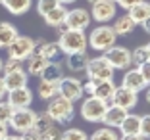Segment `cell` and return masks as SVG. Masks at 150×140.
<instances>
[{
  "instance_id": "1",
  "label": "cell",
  "mask_w": 150,
  "mask_h": 140,
  "mask_svg": "<svg viewBox=\"0 0 150 140\" xmlns=\"http://www.w3.org/2000/svg\"><path fill=\"white\" fill-rule=\"evenodd\" d=\"M58 48L60 52L64 54H79V52H87V35H85V31H73V29H67L66 33L60 35L58 39Z\"/></svg>"
},
{
  "instance_id": "2",
  "label": "cell",
  "mask_w": 150,
  "mask_h": 140,
  "mask_svg": "<svg viewBox=\"0 0 150 140\" xmlns=\"http://www.w3.org/2000/svg\"><path fill=\"white\" fill-rule=\"evenodd\" d=\"M115 33L110 25H100V27H94L91 31V35L87 37V42L88 46L96 52H106L110 50L112 46H115Z\"/></svg>"
},
{
  "instance_id": "3",
  "label": "cell",
  "mask_w": 150,
  "mask_h": 140,
  "mask_svg": "<svg viewBox=\"0 0 150 140\" xmlns=\"http://www.w3.org/2000/svg\"><path fill=\"white\" fill-rule=\"evenodd\" d=\"M46 113L50 115V119H52L56 125L58 123H60V125H66V123H69L71 119H73L75 110H73V104H71L69 100H66V98H62V96H56L48 102Z\"/></svg>"
},
{
  "instance_id": "4",
  "label": "cell",
  "mask_w": 150,
  "mask_h": 140,
  "mask_svg": "<svg viewBox=\"0 0 150 140\" xmlns=\"http://www.w3.org/2000/svg\"><path fill=\"white\" fill-rule=\"evenodd\" d=\"M8 58L10 60H18V61H23V60H29L35 52V40L31 37H25V35H18L16 40L10 44L8 48Z\"/></svg>"
},
{
  "instance_id": "5",
  "label": "cell",
  "mask_w": 150,
  "mask_h": 140,
  "mask_svg": "<svg viewBox=\"0 0 150 140\" xmlns=\"http://www.w3.org/2000/svg\"><path fill=\"white\" fill-rule=\"evenodd\" d=\"M88 79L93 81H112L114 79V69L106 61V58H88V63L85 67Z\"/></svg>"
},
{
  "instance_id": "6",
  "label": "cell",
  "mask_w": 150,
  "mask_h": 140,
  "mask_svg": "<svg viewBox=\"0 0 150 140\" xmlns=\"http://www.w3.org/2000/svg\"><path fill=\"white\" fill-rule=\"evenodd\" d=\"M35 117H37V111H33L31 108L13 110L12 117H10V121H8V127L12 129V131L23 134V132H27V131H31V129H33V125H35Z\"/></svg>"
},
{
  "instance_id": "7",
  "label": "cell",
  "mask_w": 150,
  "mask_h": 140,
  "mask_svg": "<svg viewBox=\"0 0 150 140\" xmlns=\"http://www.w3.org/2000/svg\"><path fill=\"white\" fill-rule=\"evenodd\" d=\"M108 106H110L108 102L98 100V98H94V96H88V98H85L83 104H81V117L88 123H98V121H102L104 111H106Z\"/></svg>"
},
{
  "instance_id": "8",
  "label": "cell",
  "mask_w": 150,
  "mask_h": 140,
  "mask_svg": "<svg viewBox=\"0 0 150 140\" xmlns=\"http://www.w3.org/2000/svg\"><path fill=\"white\" fill-rule=\"evenodd\" d=\"M58 96L69 100L71 104L83 98V83L77 77H62L58 83Z\"/></svg>"
},
{
  "instance_id": "9",
  "label": "cell",
  "mask_w": 150,
  "mask_h": 140,
  "mask_svg": "<svg viewBox=\"0 0 150 140\" xmlns=\"http://www.w3.org/2000/svg\"><path fill=\"white\" fill-rule=\"evenodd\" d=\"M104 58L106 61L112 65V69H129L131 67V52L123 46H112L110 50L104 52Z\"/></svg>"
},
{
  "instance_id": "10",
  "label": "cell",
  "mask_w": 150,
  "mask_h": 140,
  "mask_svg": "<svg viewBox=\"0 0 150 140\" xmlns=\"http://www.w3.org/2000/svg\"><path fill=\"white\" fill-rule=\"evenodd\" d=\"M115 2L112 0H96L91 8V19L98 23H108L115 18Z\"/></svg>"
},
{
  "instance_id": "11",
  "label": "cell",
  "mask_w": 150,
  "mask_h": 140,
  "mask_svg": "<svg viewBox=\"0 0 150 140\" xmlns=\"http://www.w3.org/2000/svg\"><path fill=\"white\" fill-rule=\"evenodd\" d=\"M88 23H91V13H88L85 8L67 10L66 23H64L67 29H73V31H85V29L88 27Z\"/></svg>"
},
{
  "instance_id": "12",
  "label": "cell",
  "mask_w": 150,
  "mask_h": 140,
  "mask_svg": "<svg viewBox=\"0 0 150 140\" xmlns=\"http://www.w3.org/2000/svg\"><path fill=\"white\" fill-rule=\"evenodd\" d=\"M6 96H8V100H6V102L12 106L13 110L31 108V104H33V92H31V88H27V87L16 88V90H10Z\"/></svg>"
},
{
  "instance_id": "13",
  "label": "cell",
  "mask_w": 150,
  "mask_h": 140,
  "mask_svg": "<svg viewBox=\"0 0 150 140\" xmlns=\"http://www.w3.org/2000/svg\"><path fill=\"white\" fill-rule=\"evenodd\" d=\"M139 102V94H135V92H131L129 88H123V87H115V92L114 96H112L110 104L114 106H119V108H123V110H133L135 106H137Z\"/></svg>"
},
{
  "instance_id": "14",
  "label": "cell",
  "mask_w": 150,
  "mask_h": 140,
  "mask_svg": "<svg viewBox=\"0 0 150 140\" xmlns=\"http://www.w3.org/2000/svg\"><path fill=\"white\" fill-rule=\"evenodd\" d=\"M121 87L123 88H129L131 92H135V94H139V92H142L148 84H146V81L142 79L141 71L137 69V67H131V69L125 71L123 75V81H121Z\"/></svg>"
},
{
  "instance_id": "15",
  "label": "cell",
  "mask_w": 150,
  "mask_h": 140,
  "mask_svg": "<svg viewBox=\"0 0 150 140\" xmlns=\"http://www.w3.org/2000/svg\"><path fill=\"white\" fill-rule=\"evenodd\" d=\"M129 111L123 110V108H119V106H108L106 111H104V117H102V123H106V127L110 129H119L121 121L127 117Z\"/></svg>"
},
{
  "instance_id": "16",
  "label": "cell",
  "mask_w": 150,
  "mask_h": 140,
  "mask_svg": "<svg viewBox=\"0 0 150 140\" xmlns=\"http://www.w3.org/2000/svg\"><path fill=\"white\" fill-rule=\"evenodd\" d=\"M4 81V87L6 90H16V88H23L27 87V81H29V75H27L25 69H18V71H12V73H6L2 77Z\"/></svg>"
},
{
  "instance_id": "17",
  "label": "cell",
  "mask_w": 150,
  "mask_h": 140,
  "mask_svg": "<svg viewBox=\"0 0 150 140\" xmlns=\"http://www.w3.org/2000/svg\"><path fill=\"white\" fill-rule=\"evenodd\" d=\"M35 56L44 58L46 61H56L60 56V48L56 42H46V40H35Z\"/></svg>"
},
{
  "instance_id": "18",
  "label": "cell",
  "mask_w": 150,
  "mask_h": 140,
  "mask_svg": "<svg viewBox=\"0 0 150 140\" xmlns=\"http://www.w3.org/2000/svg\"><path fill=\"white\" fill-rule=\"evenodd\" d=\"M64 77V71H62V65L58 61H48L44 71L40 73V81H46V83H60Z\"/></svg>"
},
{
  "instance_id": "19",
  "label": "cell",
  "mask_w": 150,
  "mask_h": 140,
  "mask_svg": "<svg viewBox=\"0 0 150 140\" xmlns=\"http://www.w3.org/2000/svg\"><path fill=\"white\" fill-rule=\"evenodd\" d=\"M127 15H129V18H131L135 23H137V25L144 23L146 19L150 18V2H146V0H141L139 4H135L131 10H129Z\"/></svg>"
},
{
  "instance_id": "20",
  "label": "cell",
  "mask_w": 150,
  "mask_h": 140,
  "mask_svg": "<svg viewBox=\"0 0 150 140\" xmlns=\"http://www.w3.org/2000/svg\"><path fill=\"white\" fill-rule=\"evenodd\" d=\"M18 29L10 21H0V48H8L18 37Z\"/></svg>"
},
{
  "instance_id": "21",
  "label": "cell",
  "mask_w": 150,
  "mask_h": 140,
  "mask_svg": "<svg viewBox=\"0 0 150 140\" xmlns=\"http://www.w3.org/2000/svg\"><path fill=\"white\" fill-rule=\"evenodd\" d=\"M114 92H115V83H114V81H96V88H94L93 96L110 104Z\"/></svg>"
},
{
  "instance_id": "22",
  "label": "cell",
  "mask_w": 150,
  "mask_h": 140,
  "mask_svg": "<svg viewBox=\"0 0 150 140\" xmlns=\"http://www.w3.org/2000/svg\"><path fill=\"white\" fill-rule=\"evenodd\" d=\"M121 134H139L141 132V115L137 113H127V117L119 125Z\"/></svg>"
},
{
  "instance_id": "23",
  "label": "cell",
  "mask_w": 150,
  "mask_h": 140,
  "mask_svg": "<svg viewBox=\"0 0 150 140\" xmlns=\"http://www.w3.org/2000/svg\"><path fill=\"white\" fill-rule=\"evenodd\" d=\"M135 27H137V23H135L127 13H125V15H121V18L115 19V25L112 27V29H114L115 37H127V35H131V33H133Z\"/></svg>"
},
{
  "instance_id": "24",
  "label": "cell",
  "mask_w": 150,
  "mask_h": 140,
  "mask_svg": "<svg viewBox=\"0 0 150 140\" xmlns=\"http://www.w3.org/2000/svg\"><path fill=\"white\" fill-rule=\"evenodd\" d=\"M2 6H4L12 15H23L25 12L31 10L33 0H4Z\"/></svg>"
},
{
  "instance_id": "25",
  "label": "cell",
  "mask_w": 150,
  "mask_h": 140,
  "mask_svg": "<svg viewBox=\"0 0 150 140\" xmlns=\"http://www.w3.org/2000/svg\"><path fill=\"white\" fill-rule=\"evenodd\" d=\"M88 63V56L87 52H79V54H69L66 60V65L69 71H73V73H79V71H85V67H87Z\"/></svg>"
},
{
  "instance_id": "26",
  "label": "cell",
  "mask_w": 150,
  "mask_h": 140,
  "mask_svg": "<svg viewBox=\"0 0 150 140\" xmlns=\"http://www.w3.org/2000/svg\"><path fill=\"white\" fill-rule=\"evenodd\" d=\"M66 15H67V10L66 6H58V8H54L52 12H48L46 15H44V21H46V25L48 27H60L66 23Z\"/></svg>"
},
{
  "instance_id": "27",
  "label": "cell",
  "mask_w": 150,
  "mask_h": 140,
  "mask_svg": "<svg viewBox=\"0 0 150 140\" xmlns=\"http://www.w3.org/2000/svg\"><path fill=\"white\" fill-rule=\"evenodd\" d=\"M46 63L48 61L44 60V58H40V56H35L33 54L29 60H27V75H33V77H40V73L44 71V67H46Z\"/></svg>"
},
{
  "instance_id": "28",
  "label": "cell",
  "mask_w": 150,
  "mask_h": 140,
  "mask_svg": "<svg viewBox=\"0 0 150 140\" xmlns=\"http://www.w3.org/2000/svg\"><path fill=\"white\" fill-rule=\"evenodd\" d=\"M58 96V84L56 83H46V81H40L39 84V98L40 100L50 102L52 98Z\"/></svg>"
},
{
  "instance_id": "29",
  "label": "cell",
  "mask_w": 150,
  "mask_h": 140,
  "mask_svg": "<svg viewBox=\"0 0 150 140\" xmlns=\"http://www.w3.org/2000/svg\"><path fill=\"white\" fill-rule=\"evenodd\" d=\"M54 121L50 119V115L46 113V111H40V113H37L35 117V125H33V131H37L40 134V132H44L48 127H52Z\"/></svg>"
},
{
  "instance_id": "30",
  "label": "cell",
  "mask_w": 150,
  "mask_h": 140,
  "mask_svg": "<svg viewBox=\"0 0 150 140\" xmlns=\"http://www.w3.org/2000/svg\"><path fill=\"white\" fill-rule=\"evenodd\" d=\"M88 140H119V134H115V129H98V131L93 132V136Z\"/></svg>"
},
{
  "instance_id": "31",
  "label": "cell",
  "mask_w": 150,
  "mask_h": 140,
  "mask_svg": "<svg viewBox=\"0 0 150 140\" xmlns=\"http://www.w3.org/2000/svg\"><path fill=\"white\" fill-rule=\"evenodd\" d=\"M60 140H88V136L81 129H67L60 134Z\"/></svg>"
},
{
  "instance_id": "32",
  "label": "cell",
  "mask_w": 150,
  "mask_h": 140,
  "mask_svg": "<svg viewBox=\"0 0 150 140\" xmlns=\"http://www.w3.org/2000/svg\"><path fill=\"white\" fill-rule=\"evenodd\" d=\"M131 61L133 63H137V67L141 65V63H144V61H148V50H146V46H137V48L131 52Z\"/></svg>"
},
{
  "instance_id": "33",
  "label": "cell",
  "mask_w": 150,
  "mask_h": 140,
  "mask_svg": "<svg viewBox=\"0 0 150 140\" xmlns=\"http://www.w3.org/2000/svg\"><path fill=\"white\" fill-rule=\"evenodd\" d=\"M58 6H60V2H58V0H39V2H37V12L40 13V15H46V13L48 12H52L54 8H58Z\"/></svg>"
},
{
  "instance_id": "34",
  "label": "cell",
  "mask_w": 150,
  "mask_h": 140,
  "mask_svg": "<svg viewBox=\"0 0 150 140\" xmlns=\"http://www.w3.org/2000/svg\"><path fill=\"white\" fill-rule=\"evenodd\" d=\"M12 113H13V108L8 104V102L2 100V102H0V123H6V125H8Z\"/></svg>"
},
{
  "instance_id": "35",
  "label": "cell",
  "mask_w": 150,
  "mask_h": 140,
  "mask_svg": "<svg viewBox=\"0 0 150 140\" xmlns=\"http://www.w3.org/2000/svg\"><path fill=\"white\" fill-rule=\"evenodd\" d=\"M60 134H62V131H60L58 125L54 123L52 127H48L44 132H40V138L42 140H60Z\"/></svg>"
},
{
  "instance_id": "36",
  "label": "cell",
  "mask_w": 150,
  "mask_h": 140,
  "mask_svg": "<svg viewBox=\"0 0 150 140\" xmlns=\"http://www.w3.org/2000/svg\"><path fill=\"white\" fill-rule=\"evenodd\" d=\"M18 69H23V61H18V60H10L2 63V73H12V71H18Z\"/></svg>"
},
{
  "instance_id": "37",
  "label": "cell",
  "mask_w": 150,
  "mask_h": 140,
  "mask_svg": "<svg viewBox=\"0 0 150 140\" xmlns=\"http://www.w3.org/2000/svg\"><path fill=\"white\" fill-rule=\"evenodd\" d=\"M139 134L142 136V138H150V113L146 115H141V132Z\"/></svg>"
},
{
  "instance_id": "38",
  "label": "cell",
  "mask_w": 150,
  "mask_h": 140,
  "mask_svg": "<svg viewBox=\"0 0 150 140\" xmlns=\"http://www.w3.org/2000/svg\"><path fill=\"white\" fill-rule=\"evenodd\" d=\"M137 69L141 71V75H142V79L146 81V84H150V60L144 61V63H141Z\"/></svg>"
},
{
  "instance_id": "39",
  "label": "cell",
  "mask_w": 150,
  "mask_h": 140,
  "mask_svg": "<svg viewBox=\"0 0 150 140\" xmlns=\"http://www.w3.org/2000/svg\"><path fill=\"white\" fill-rule=\"evenodd\" d=\"M94 88H96V81L88 79L87 83H83V92L88 94V96H93V94H94Z\"/></svg>"
},
{
  "instance_id": "40",
  "label": "cell",
  "mask_w": 150,
  "mask_h": 140,
  "mask_svg": "<svg viewBox=\"0 0 150 140\" xmlns=\"http://www.w3.org/2000/svg\"><path fill=\"white\" fill-rule=\"evenodd\" d=\"M21 140H42V138H40V134L37 131H33V129H31V131H27V132H23V134H21Z\"/></svg>"
},
{
  "instance_id": "41",
  "label": "cell",
  "mask_w": 150,
  "mask_h": 140,
  "mask_svg": "<svg viewBox=\"0 0 150 140\" xmlns=\"http://www.w3.org/2000/svg\"><path fill=\"white\" fill-rule=\"evenodd\" d=\"M139 2H141V0H119L117 4L121 6L123 10H127V12H129V10H131V8H133L135 4H139Z\"/></svg>"
},
{
  "instance_id": "42",
  "label": "cell",
  "mask_w": 150,
  "mask_h": 140,
  "mask_svg": "<svg viewBox=\"0 0 150 140\" xmlns=\"http://www.w3.org/2000/svg\"><path fill=\"white\" fill-rule=\"evenodd\" d=\"M8 125H6V123H0V140H4L6 136H8Z\"/></svg>"
},
{
  "instance_id": "43",
  "label": "cell",
  "mask_w": 150,
  "mask_h": 140,
  "mask_svg": "<svg viewBox=\"0 0 150 140\" xmlns=\"http://www.w3.org/2000/svg\"><path fill=\"white\" fill-rule=\"evenodd\" d=\"M6 94H8V90H6V87H4V81H2V77H0V102L6 98Z\"/></svg>"
},
{
  "instance_id": "44",
  "label": "cell",
  "mask_w": 150,
  "mask_h": 140,
  "mask_svg": "<svg viewBox=\"0 0 150 140\" xmlns=\"http://www.w3.org/2000/svg\"><path fill=\"white\" fill-rule=\"evenodd\" d=\"M119 140H144L141 134H123Z\"/></svg>"
},
{
  "instance_id": "45",
  "label": "cell",
  "mask_w": 150,
  "mask_h": 140,
  "mask_svg": "<svg viewBox=\"0 0 150 140\" xmlns=\"http://www.w3.org/2000/svg\"><path fill=\"white\" fill-rule=\"evenodd\" d=\"M141 25H142V31H144L146 35H150V18H148V19H146V21H144V23H141Z\"/></svg>"
},
{
  "instance_id": "46",
  "label": "cell",
  "mask_w": 150,
  "mask_h": 140,
  "mask_svg": "<svg viewBox=\"0 0 150 140\" xmlns=\"http://www.w3.org/2000/svg\"><path fill=\"white\" fill-rule=\"evenodd\" d=\"M4 140H21V134H8Z\"/></svg>"
},
{
  "instance_id": "47",
  "label": "cell",
  "mask_w": 150,
  "mask_h": 140,
  "mask_svg": "<svg viewBox=\"0 0 150 140\" xmlns=\"http://www.w3.org/2000/svg\"><path fill=\"white\" fill-rule=\"evenodd\" d=\"M58 2H60V4H62V6H66V4H73L75 0H58Z\"/></svg>"
},
{
  "instance_id": "48",
  "label": "cell",
  "mask_w": 150,
  "mask_h": 140,
  "mask_svg": "<svg viewBox=\"0 0 150 140\" xmlns=\"http://www.w3.org/2000/svg\"><path fill=\"white\" fill-rule=\"evenodd\" d=\"M146 102L150 104V87H148V90H146Z\"/></svg>"
},
{
  "instance_id": "49",
  "label": "cell",
  "mask_w": 150,
  "mask_h": 140,
  "mask_svg": "<svg viewBox=\"0 0 150 140\" xmlns=\"http://www.w3.org/2000/svg\"><path fill=\"white\" fill-rule=\"evenodd\" d=\"M146 50H148V60H150V42L146 44Z\"/></svg>"
},
{
  "instance_id": "50",
  "label": "cell",
  "mask_w": 150,
  "mask_h": 140,
  "mask_svg": "<svg viewBox=\"0 0 150 140\" xmlns=\"http://www.w3.org/2000/svg\"><path fill=\"white\" fill-rule=\"evenodd\" d=\"M2 63H4V61H2V60H0V73H2Z\"/></svg>"
},
{
  "instance_id": "51",
  "label": "cell",
  "mask_w": 150,
  "mask_h": 140,
  "mask_svg": "<svg viewBox=\"0 0 150 140\" xmlns=\"http://www.w3.org/2000/svg\"><path fill=\"white\" fill-rule=\"evenodd\" d=\"M88 2H91V4H94V2H96V0H88Z\"/></svg>"
},
{
  "instance_id": "52",
  "label": "cell",
  "mask_w": 150,
  "mask_h": 140,
  "mask_svg": "<svg viewBox=\"0 0 150 140\" xmlns=\"http://www.w3.org/2000/svg\"><path fill=\"white\" fill-rule=\"evenodd\" d=\"M112 2H115V4H117V2H119V0H112Z\"/></svg>"
},
{
  "instance_id": "53",
  "label": "cell",
  "mask_w": 150,
  "mask_h": 140,
  "mask_svg": "<svg viewBox=\"0 0 150 140\" xmlns=\"http://www.w3.org/2000/svg\"><path fill=\"white\" fill-rule=\"evenodd\" d=\"M2 2H4V0H0V4H2Z\"/></svg>"
}]
</instances>
